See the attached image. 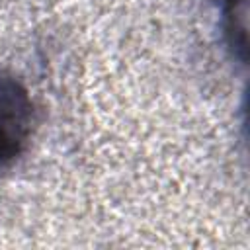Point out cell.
<instances>
[{
    "mask_svg": "<svg viewBox=\"0 0 250 250\" xmlns=\"http://www.w3.org/2000/svg\"><path fill=\"white\" fill-rule=\"evenodd\" d=\"M33 119L35 111L27 88L16 76L0 72V166L23 154Z\"/></svg>",
    "mask_w": 250,
    "mask_h": 250,
    "instance_id": "cell-1",
    "label": "cell"
},
{
    "mask_svg": "<svg viewBox=\"0 0 250 250\" xmlns=\"http://www.w3.org/2000/svg\"><path fill=\"white\" fill-rule=\"evenodd\" d=\"M221 2V25L227 47L232 57L246 62V16L248 0H219Z\"/></svg>",
    "mask_w": 250,
    "mask_h": 250,
    "instance_id": "cell-2",
    "label": "cell"
}]
</instances>
